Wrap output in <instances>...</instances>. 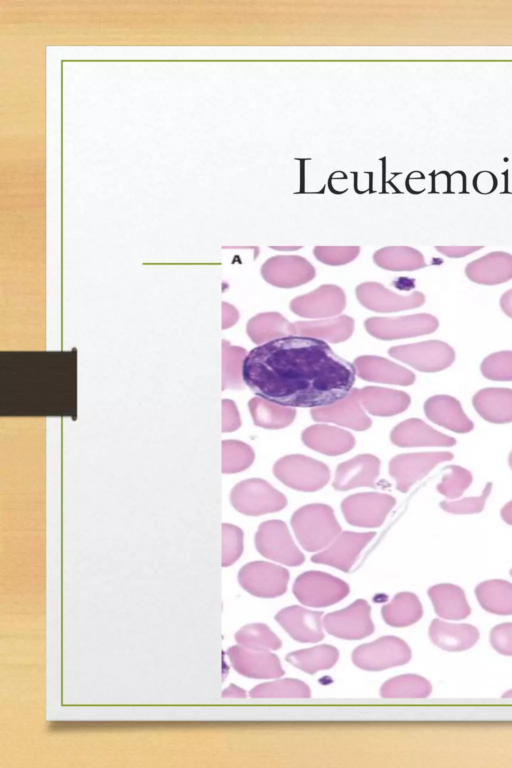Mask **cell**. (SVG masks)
<instances>
[{"mask_svg":"<svg viewBox=\"0 0 512 768\" xmlns=\"http://www.w3.org/2000/svg\"><path fill=\"white\" fill-rule=\"evenodd\" d=\"M242 375L258 397L287 407L318 408L345 398L356 370L326 341L290 334L251 349Z\"/></svg>","mask_w":512,"mask_h":768,"instance_id":"1","label":"cell"},{"mask_svg":"<svg viewBox=\"0 0 512 768\" xmlns=\"http://www.w3.org/2000/svg\"><path fill=\"white\" fill-rule=\"evenodd\" d=\"M291 526L300 545L309 552L325 549L340 533L333 509L326 504H309L297 509Z\"/></svg>","mask_w":512,"mask_h":768,"instance_id":"2","label":"cell"},{"mask_svg":"<svg viewBox=\"0 0 512 768\" xmlns=\"http://www.w3.org/2000/svg\"><path fill=\"white\" fill-rule=\"evenodd\" d=\"M273 473L286 486L304 492L317 491L330 480L329 468L324 463L299 454L277 460Z\"/></svg>","mask_w":512,"mask_h":768,"instance_id":"3","label":"cell"},{"mask_svg":"<svg viewBox=\"0 0 512 768\" xmlns=\"http://www.w3.org/2000/svg\"><path fill=\"white\" fill-rule=\"evenodd\" d=\"M234 508L242 514L259 516L282 510L286 497L263 479L252 478L236 484L231 492Z\"/></svg>","mask_w":512,"mask_h":768,"instance_id":"4","label":"cell"},{"mask_svg":"<svg viewBox=\"0 0 512 768\" xmlns=\"http://www.w3.org/2000/svg\"><path fill=\"white\" fill-rule=\"evenodd\" d=\"M295 597L309 607H327L345 598L350 591L346 582L321 571H307L293 584Z\"/></svg>","mask_w":512,"mask_h":768,"instance_id":"5","label":"cell"},{"mask_svg":"<svg viewBox=\"0 0 512 768\" xmlns=\"http://www.w3.org/2000/svg\"><path fill=\"white\" fill-rule=\"evenodd\" d=\"M411 655V649L404 640L383 636L354 649L352 661L363 670L381 671L408 663Z\"/></svg>","mask_w":512,"mask_h":768,"instance_id":"6","label":"cell"},{"mask_svg":"<svg viewBox=\"0 0 512 768\" xmlns=\"http://www.w3.org/2000/svg\"><path fill=\"white\" fill-rule=\"evenodd\" d=\"M255 546L265 558L287 566H298L305 560L287 525L281 520L261 523L255 535Z\"/></svg>","mask_w":512,"mask_h":768,"instance_id":"7","label":"cell"},{"mask_svg":"<svg viewBox=\"0 0 512 768\" xmlns=\"http://www.w3.org/2000/svg\"><path fill=\"white\" fill-rule=\"evenodd\" d=\"M388 354L422 372H436L450 366L455 359L454 350L437 340L393 346Z\"/></svg>","mask_w":512,"mask_h":768,"instance_id":"8","label":"cell"},{"mask_svg":"<svg viewBox=\"0 0 512 768\" xmlns=\"http://www.w3.org/2000/svg\"><path fill=\"white\" fill-rule=\"evenodd\" d=\"M238 581L248 593L261 598H275L287 590L289 572L286 568L266 561L244 565Z\"/></svg>","mask_w":512,"mask_h":768,"instance_id":"9","label":"cell"},{"mask_svg":"<svg viewBox=\"0 0 512 768\" xmlns=\"http://www.w3.org/2000/svg\"><path fill=\"white\" fill-rule=\"evenodd\" d=\"M366 331L380 340L411 338L434 332L437 319L426 313L398 317H370L364 321Z\"/></svg>","mask_w":512,"mask_h":768,"instance_id":"10","label":"cell"},{"mask_svg":"<svg viewBox=\"0 0 512 768\" xmlns=\"http://www.w3.org/2000/svg\"><path fill=\"white\" fill-rule=\"evenodd\" d=\"M395 504L396 500L388 494L365 492L345 498L341 504V509L349 524L364 528H376L383 524Z\"/></svg>","mask_w":512,"mask_h":768,"instance_id":"11","label":"cell"},{"mask_svg":"<svg viewBox=\"0 0 512 768\" xmlns=\"http://www.w3.org/2000/svg\"><path fill=\"white\" fill-rule=\"evenodd\" d=\"M323 627L330 635L345 640L368 637L374 631L370 605L358 599L344 609L328 613L323 618Z\"/></svg>","mask_w":512,"mask_h":768,"instance_id":"12","label":"cell"},{"mask_svg":"<svg viewBox=\"0 0 512 768\" xmlns=\"http://www.w3.org/2000/svg\"><path fill=\"white\" fill-rule=\"evenodd\" d=\"M452 458L453 454L448 451L400 454L391 459L389 474L397 490L407 492L435 466Z\"/></svg>","mask_w":512,"mask_h":768,"instance_id":"13","label":"cell"},{"mask_svg":"<svg viewBox=\"0 0 512 768\" xmlns=\"http://www.w3.org/2000/svg\"><path fill=\"white\" fill-rule=\"evenodd\" d=\"M346 306L343 289L334 284H324L315 290L290 301V310L303 318L326 319L338 316Z\"/></svg>","mask_w":512,"mask_h":768,"instance_id":"14","label":"cell"},{"mask_svg":"<svg viewBox=\"0 0 512 768\" xmlns=\"http://www.w3.org/2000/svg\"><path fill=\"white\" fill-rule=\"evenodd\" d=\"M263 279L278 288H295L314 279L316 270L298 255H278L267 259L260 270Z\"/></svg>","mask_w":512,"mask_h":768,"instance_id":"15","label":"cell"},{"mask_svg":"<svg viewBox=\"0 0 512 768\" xmlns=\"http://www.w3.org/2000/svg\"><path fill=\"white\" fill-rule=\"evenodd\" d=\"M375 532H341L325 549L311 557L312 562L348 572Z\"/></svg>","mask_w":512,"mask_h":768,"instance_id":"16","label":"cell"},{"mask_svg":"<svg viewBox=\"0 0 512 768\" xmlns=\"http://www.w3.org/2000/svg\"><path fill=\"white\" fill-rule=\"evenodd\" d=\"M359 303L377 313H391L422 306L425 297L415 291L410 295H399L378 282H364L355 289Z\"/></svg>","mask_w":512,"mask_h":768,"instance_id":"17","label":"cell"},{"mask_svg":"<svg viewBox=\"0 0 512 768\" xmlns=\"http://www.w3.org/2000/svg\"><path fill=\"white\" fill-rule=\"evenodd\" d=\"M312 419L318 422H331L356 431H364L372 425L360 402L358 388H353L343 399L323 407L311 410Z\"/></svg>","mask_w":512,"mask_h":768,"instance_id":"18","label":"cell"},{"mask_svg":"<svg viewBox=\"0 0 512 768\" xmlns=\"http://www.w3.org/2000/svg\"><path fill=\"white\" fill-rule=\"evenodd\" d=\"M227 654L233 668L241 675L255 679H273L281 677L284 670L279 658L270 651L232 646Z\"/></svg>","mask_w":512,"mask_h":768,"instance_id":"19","label":"cell"},{"mask_svg":"<svg viewBox=\"0 0 512 768\" xmlns=\"http://www.w3.org/2000/svg\"><path fill=\"white\" fill-rule=\"evenodd\" d=\"M322 615V612L294 605L280 610L275 620L294 640L315 643L324 637Z\"/></svg>","mask_w":512,"mask_h":768,"instance_id":"20","label":"cell"},{"mask_svg":"<svg viewBox=\"0 0 512 768\" xmlns=\"http://www.w3.org/2000/svg\"><path fill=\"white\" fill-rule=\"evenodd\" d=\"M379 472L380 460L376 456L360 454L337 466L333 487L339 491L357 487L374 488Z\"/></svg>","mask_w":512,"mask_h":768,"instance_id":"21","label":"cell"},{"mask_svg":"<svg viewBox=\"0 0 512 768\" xmlns=\"http://www.w3.org/2000/svg\"><path fill=\"white\" fill-rule=\"evenodd\" d=\"M353 365L356 375L365 381L400 386H409L415 381L413 372L384 357L362 355Z\"/></svg>","mask_w":512,"mask_h":768,"instance_id":"22","label":"cell"},{"mask_svg":"<svg viewBox=\"0 0 512 768\" xmlns=\"http://www.w3.org/2000/svg\"><path fill=\"white\" fill-rule=\"evenodd\" d=\"M429 638L442 650L461 652L472 648L480 637L479 630L468 623H453L433 619L428 630Z\"/></svg>","mask_w":512,"mask_h":768,"instance_id":"23","label":"cell"},{"mask_svg":"<svg viewBox=\"0 0 512 768\" xmlns=\"http://www.w3.org/2000/svg\"><path fill=\"white\" fill-rule=\"evenodd\" d=\"M390 439L399 447L453 446L456 440L433 429L420 419L402 421L391 431Z\"/></svg>","mask_w":512,"mask_h":768,"instance_id":"24","label":"cell"},{"mask_svg":"<svg viewBox=\"0 0 512 768\" xmlns=\"http://www.w3.org/2000/svg\"><path fill=\"white\" fill-rule=\"evenodd\" d=\"M355 322L348 315H338L332 318L296 321L290 325V333L293 335L311 336L328 341L340 343L348 340L354 332Z\"/></svg>","mask_w":512,"mask_h":768,"instance_id":"25","label":"cell"},{"mask_svg":"<svg viewBox=\"0 0 512 768\" xmlns=\"http://www.w3.org/2000/svg\"><path fill=\"white\" fill-rule=\"evenodd\" d=\"M302 441L309 448L328 456L344 454L355 445L350 432L327 424L306 428L302 433Z\"/></svg>","mask_w":512,"mask_h":768,"instance_id":"26","label":"cell"},{"mask_svg":"<svg viewBox=\"0 0 512 768\" xmlns=\"http://www.w3.org/2000/svg\"><path fill=\"white\" fill-rule=\"evenodd\" d=\"M424 412L433 423L451 431L467 433L473 429V422L466 416L459 401L451 396L430 397L424 404Z\"/></svg>","mask_w":512,"mask_h":768,"instance_id":"27","label":"cell"},{"mask_svg":"<svg viewBox=\"0 0 512 768\" xmlns=\"http://www.w3.org/2000/svg\"><path fill=\"white\" fill-rule=\"evenodd\" d=\"M358 395L364 410L381 417L399 414L411 402L410 396L403 391L378 386L358 389Z\"/></svg>","mask_w":512,"mask_h":768,"instance_id":"28","label":"cell"},{"mask_svg":"<svg viewBox=\"0 0 512 768\" xmlns=\"http://www.w3.org/2000/svg\"><path fill=\"white\" fill-rule=\"evenodd\" d=\"M427 593L435 613L444 620H463L471 613L464 590L455 584H436Z\"/></svg>","mask_w":512,"mask_h":768,"instance_id":"29","label":"cell"},{"mask_svg":"<svg viewBox=\"0 0 512 768\" xmlns=\"http://www.w3.org/2000/svg\"><path fill=\"white\" fill-rule=\"evenodd\" d=\"M473 405L478 414L492 423L512 421V389L486 388L477 392Z\"/></svg>","mask_w":512,"mask_h":768,"instance_id":"30","label":"cell"},{"mask_svg":"<svg viewBox=\"0 0 512 768\" xmlns=\"http://www.w3.org/2000/svg\"><path fill=\"white\" fill-rule=\"evenodd\" d=\"M475 595L480 606L495 615H512V583L492 579L479 583Z\"/></svg>","mask_w":512,"mask_h":768,"instance_id":"31","label":"cell"},{"mask_svg":"<svg viewBox=\"0 0 512 768\" xmlns=\"http://www.w3.org/2000/svg\"><path fill=\"white\" fill-rule=\"evenodd\" d=\"M382 617L392 627H407L418 622L423 616L419 598L412 592H400L382 607Z\"/></svg>","mask_w":512,"mask_h":768,"instance_id":"32","label":"cell"},{"mask_svg":"<svg viewBox=\"0 0 512 768\" xmlns=\"http://www.w3.org/2000/svg\"><path fill=\"white\" fill-rule=\"evenodd\" d=\"M290 325L291 322L279 312H263L248 320L246 332L251 341L261 345L290 335Z\"/></svg>","mask_w":512,"mask_h":768,"instance_id":"33","label":"cell"},{"mask_svg":"<svg viewBox=\"0 0 512 768\" xmlns=\"http://www.w3.org/2000/svg\"><path fill=\"white\" fill-rule=\"evenodd\" d=\"M248 407L255 425L266 429L287 427L296 416L295 409L273 403L258 396L249 400Z\"/></svg>","mask_w":512,"mask_h":768,"instance_id":"34","label":"cell"},{"mask_svg":"<svg viewBox=\"0 0 512 768\" xmlns=\"http://www.w3.org/2000/svg\"><path fill=\"white\" fill-rule=\"evenodd\" d=\"M338 658V650L332 645L324 644L290 652L286 656V661L308 674H314L330 669L336 664Z\"/></svg>","mask_w":512,"mask_h":768,"instance_id":"35","label":"cell"},{"mask_svg":"<svg viewBox=\"0 0 512 768\" xmlns=\"http://www.w3.org/2000/svg\"><path fill=\"white\" fill-rule=\"evenodd\" d=\"M374 263L389 271H412L426 266L423 255L411 247H384L373 254Z\"/></svg>","mask_w":512,"mask_h":768,"instance_id":"36","label":"cell"},{"mask_svg":"<svg viewBox=\"0 0 512 768\" xmlns=\"http://www.w3.org/2000/svg\"><path fill=\"white\" fill-rule=\"evenodd\" d=\"M431 692V683L417 674L393 677L380 688V695L384 698H426Z\"/></svg>","mask_w":512,"mask_h":768,"instance_id":"37","label":"cell"},{"mask_svg":"<svg viewBox=\"0 0 512 768\" xmlns=\"http://www.w3.org/2000/svg\"><path fill=\"white\" fill-rule=\"evenodd\" d=\"M235 640L240 646L261 651L277 650L282 645L279 637L263 623L245 625L235 634Z\"/></svg>","mask_w":512,"mask_h":768,"instance_id":"38","label":"cell"},{"mask_svg":"<svg viewBox=\"0 0 512 768\" xmlns=\"http://www.w3.org/2000/svg\"><path fill=\"white\" fill-rule=\"evenodd\" d=\"M253 698H308L310 688L298 679H280L255 686L249 693Z\"/></svg>","mask_w":512,"mask_h":768,"instance_id":"39","label":"cell"},{"mask_svg":"<svg viewBox=\"0 0 512 768\" xmlns=\"http://www.w3.org/2000/svg\"><path fill=\"white\" fill-rule=\"evenodd\" d=\"M224 473H236L247 469L254 461L253 449L244 442L228 440L223 442Z\"/></svg>","mask_w":512,"mask_h":768,"instance_id":"40","label":"cell"},{"mask_svg":"<svg viewBox=\"0 0 512 768\" xmlns=\"http://www.w3.org/2000/svg\"><path fill=\"white\" fill-rule=\"evenodd\" d=\"M246 350L242 347L227 345L224 341L223 353V387L224 388H242L243 381V362L246 356Z\"/></svg>","mask_w":512,"mask_h":768,"instance_id":"41","label":"cell"},{"mask_svg":"<svg viewBox=\"0 0 512 768\" xmlns=\"http://www.w3.org/2000/svg\"><path fill=\"white\" fill-rule=\"evenodd\" d=\"M472 483L471 473L457 465L445 468L441 482L437 485L439 493L450 499L460 497Z\"/></svg>","mask_w":512,"mask_h":768,"instance_id":"42","label":"cell"},{"mask_svg":"<svg viewBox=\"0 0 512 768\" xmlns=\"http://www.w3.org/2000/svg\"><path fill=\"white\" fill-rule=\"evenodd\" d=\"M481 371L491 380H512V352L502 351L486 357L481 365Z\"/></svg>","mask_w":512,"mask_h":768,"instance_id":"43","label":"cell"},{"mask_svg":"<svg viewBox=\"0 0 512 768\" xmlns=\"http://www.w3.org/2000/svg\"><path fill=\"white\" fill-rule=\"evenodd\" d=\"M359 252L360 247L358 246H317L313 249L315 258L329 266L345 265L356 259Z\"/></svg>","mask_w":512,"mask_h":768,"instance_id":"44","label":"cell"},{"mask_svg":"<svg viewBox=\"0 0 512 768\" xmlns=\"http://www.w3.org/2000/svg\"><path fill=\"white\" fill-rule=\"evenodd\" d=\"M222 565L233 564L243 552V532L231 524H223Z\"/></svg>","mask_w":512,"mask_h":768,"instance_id":"45","label":"cell"},{"mask_svg":"<svg viewBox=\"0 0 512 768\" xmlns=\"http://www.w3.org/2000/svg\"><path fill=\"white\" fill-rule=\"evenodd\" d=\"M491 488L492 484L489 482L486 484L482 495L473 498H463L456 501H443L440 506L445 511L454 514L479 513L484 507L485 501L491 492Z\"/></svg>","mask_w":512,"mask_h":768,"instance_id":"46","label":"cell"},{"mask_svg":"<svg viewBox=\"0 0 512 768\" xmlns=\"http://www.w3.org/2000/svg\"><path fill=\"white\" fill-rule=\"evenodd\" d=\"M490 644L499 654L512 656V622L494 626L490 632Z\"/></svg>","mask_w":512,"mask_h":768,"instance_id":"47","label":"cell"},{"mask_svg":"<svg viewBox=\"0 0 512 768\" xmlns=\"http://www.w3.org/2000/svg\"><path fill=\"white\" fill-rule=\"evenodd\" d=\"M240 416L236 405L230 400L223 401V431L230 432L239 428Z\"/></svg>","mask_w":512,"mask_h":768,"instance_id":"48","label":"cell"},{"mask_svg":"<svg viewBox=\"0 0 512 768\" xmlns=\"http://www.w3.org/2000/svg\"><path fill=\"white\" fill-rule=\"evenodd\" d=\"M480 248L482 247H436L439 252L449 255V257H462Z\"/></svg>","mask_w":512,"mask_h":768,"instance_id":"49","label":"cell"},{"mask_svg":"<svg viewBox=\"0 0 512 768\" xmlns=\"http://www.w3.org/2000/svg\"><path fill=\"white\" fill-rule=\"evenodd\" d=\"M223 697H237V698H243L246 697V692L241 689L240 687L231 684L229 687H227L223 693Z\"/></svg>","mask_w":512,"mask_h":768,"instance_id":"50","label":"cell"},{"mask_svg":"<svg viewBox=\"0 0 512 768\" xmlns=\"http://www.w3.org/2000/svg\"><path fill=\"white\" fill-rule=\"evenodd\" d=\"M501 516L505 522L512 525V501L507 503L501 510Z\"/></svg>","mask_w":512,"mask_h":768,"instance_id":"51","label":"cell"},{"mask_svg":"<svg viewBox=\"0 0 512 768\" xmlns=\"http://www.w3.org/2000/svg\"><path fill=\"white\" fill-rule=\"evenodd\" d=\"M270 248H272L274 250H279V251H293V250H298L299 248H302V247H300V246H285V247L284 246H276V247L275 246H271Z\"/></svg>","mask_w":512,"mask_h":768,"instance_id":"52","label":"cell"},{"mask_svg":"<svg viewBox=\"0 0 512 768\" xmlns=\"http://www.w3.org/2000/svg\"><path fill=\"white\" fill-rule=\"evenodd\" d=\"M502 697H503V698H512V689H510V690H507L506 692H504V693L502 694Z\"/></svg>","mask_w":512,"mask_h":768,"instance_id":"53","label":"cell"},{"mask_svg":"<svg viewBox=\"0 0 512 768\" xmlns=\"http://www.w3.org/2000/svg\"><path fill=\"white\" fill-rule=\"evenodd\" d=\"M509 465L512 468V452L510 453V456H509Z\"/></svg>","mask_w":512,"mask_h":768,"instance_id":"54","label":"cell"},{"mask_svg":"<svg viewBox=\"0 0 512 768\" xmlns=\"http://www.w3.org/2000/svg\"><path fill=\"white\" fill-rule=\"evenodd\" d=\"M510 574H511V576H512V569L510 570Z\"/></svg>","mask_w":512,"mask_h":768,"instance_id":"55","label":"cell"}]
</instances>
